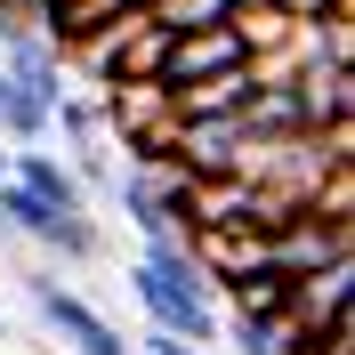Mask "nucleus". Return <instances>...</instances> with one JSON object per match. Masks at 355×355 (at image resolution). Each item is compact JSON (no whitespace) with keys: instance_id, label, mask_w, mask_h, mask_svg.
<instances>
[{"instance_id":"obj_1","label":"nucleus","mask_w":355,"mask_h":355,"mask_svg":"<svg viewBox=\"0 0 355 355\" xmlns=\"http://www.w3.org/2000/svg\"><path fill=\"white\" fill-rule=\"evenodd\" d=\"M130 299L146 315V331H162V339H186V347H210L218 339V291H210V275L194 266L186 243L137 250L130 259Z\"/></svg>"},{"instance_id":"obj_2","label":"nucleus","mask_w":355,"mask_h":355,"mask_svg":"<svg viewBox=\"0 0 355 355\" xmlns=\"http://www.w3.org/2000/svg\"><path fill=\"white\" fill-rule=\"evenodd\" d=\"M24 299H33V315H41V331L57 339L65 355H137L130 339H121V323L113 315H97L73 283H57L49 266H24Z\"/></svg>"},{"instance_id":"obj_3","label":"nucleus","mask_w":355,"mask_h":355,"mask_svg":"<svg viewBox=\"0 0 355 355\" xmlns=\"http://www.w3.org/2000/svg\"><path fill=\"white\" fill-rule=\"evenodd\" d=\"M250 162V137H243V113L234 121H178V146H170V170L178 178H243Z\"/></svg>"},{"instance_id":"obj_4","label":"nucleus","mask_w":355,"mask_h":355,"mask_svg":"<svg viewBox=\"0 0 355 355\" xmlns=\"http://www.w3.org/2000/svg\"><path fill=\"white\" fill-rule=\"evenodd\" d=\"M259 65L243 49L234 24H210V33H170V57H162V89H186V81H218V73H243Z\"/></svg>"},{"instance_id":"obj_5","label":"nucleus","mask_w":355,"mask_h":355,"mask_svg":"<svg viewBox=\"0 0 355 355\" xmlns=\"http://www.w3.org/2000/svg\"><path fill=\"white\" fill-rule=\"evenodd\" d=\"M331 259H355V234H347V226H323V218H291L283 234H266V266H275L283 283H307V275H323Z\"/></svg>"},{"instance_id":"obj_6","label":"nucleus","mask_w":355,"mask_h":355,"mask_svg":"<svg viewBox=\"0 0 355 355\" xmlns=\"http://www.w3.org/2000/svg\"><path fill=\"white\" fill-rule=\"evenodd\" d=\"M283 323H299V331H339V323H355V259H331L323 275H307V283H291V307Z\"/></svg>"},{"instance_id":"obj_7","label":"nucleus","mask_w":355,"mask_h":355,"mask_svg":"<svg viewBox=\"0 0 355 355\" xmlns=\"http://www.w3.org/2000/svg\"><path fill=\"white\" fill-rule=\"evenodd\" d=\"M0 73H8L33 105H49V113L73 97V57H57V41H41V33H17V41L0 49Z\"/></svg>"},{"instance_id":"obj_8","label":"nucleus","mask_w":355,"mask_h":355,"mask_svg":"<svg viewBox=\"0 0 355 355\" xmlns=\"http://www.w3.org/2000/svg\"><path fill=\"white\" fill-rule=\"evenodd\" d=\"M8 186H24V194L49 202V210H89L81 178L65 170V154H49V146H17V162H8Z\"/></svg>"},{"instance_id":"obj_9","label":"nucleus","mask_w":355,"mask_h":355,"mask_svg":"<svg viewBox=\"0 0 355 355\" xmlns=\"http://www.w3.org/2000/svg\"><path fill=\"white\" fill-rule=\"evenodd\" d=\"M250 89H259V65L218 73V81H186V89H170V113L178 121H234L250 105Z\"/></svg>"},{"instance_id":"obj_10","label":"nucleus","mask_w":355,"mask_h":355,"mask_svg":"<svg viewBox=\"0 0 355 355\" xmlns=\"http://www.w3.org/2000/svg\"><path fill=\"white\" fill-rule=\"evenodd\" d=\"M146 24L154 33H210V24H234V0H154Z\"/></svg>"},{"instance_id":"obj_11","label":"nucleus","mask_w":355,"mask_h":355,"mask_svg":"<svg viewBox=\"0 0 355 355\" xmlns=\"http://www.w3.org/2000/svg\"><path fill=\"white\" fill-rule=\"evenodd\" d=\"M218 339L234 355H283V323H250V315H218Z\"/></svg>"},{"instance_id":"obj_12","label":"nucleus","mask_w":355,"mask_h":355,"mask_svg":"<svg viewBox=\"0 0 355 355\" xmlns=\"http://www.w3.org/2000/svg\"><path fill=\"white\" fill-rule=\"evenodd\" d=\"M275 17H283L291 33H307V24H323V17H355V0H283Z\"/></svg>"},{"instance_id":"obj_13","label":"nucleus","mask_w":355,"mask_h":355,"mask_svg":"<svg viewBox=\"0 0 355 355\" xmlns=\"http://www.w3.org/2000/svg\"><path fill=\"white\" fill-rule=\"evenodd\" d=\"M137 355H210V347H186V339H162V331H146V339H130Z\"/></svg>"},{"instance_id":"obj_14","label":"nucleus","mask_w":355,"mask_h":355,"mask_svg":"<svg viewBox=\"0 0 355 355\" xmlns=\"http://www.w3.org/2000/svg\"><path fill=\"white\" fill-rule=\"evenodd\" d=\"M8 97H17V81H8V73H0V105H8Z\"/></svg>"},{"instance_id":"obj_15","label":"nucleus","mask_w":355,"mask_h":355,"mask_svg":"<svg viewBox=\"0 0 355 355\" xmlns=\"http://www.w3.org/2000/svg\"><path fill=\"white\" fill-rule=\"evenodd\" d=\"M8 162H17V146H0V178H8Z\"/></svg>"},{"instance_id":"obj_16","label":"nucleus","mask_w":355,"mask_h":355,"mask_svg":"<svg viewBox=\"0 0 355 355\" xmlns=\"http://www.w3.org/2000/svg\"><path fill=\"white\" fill-rule=\"evenodd\" d=\"M0 243H17V234H8V218H0Z\"/></svg>"},{"instance_id":"obj_17","label":"nucleus","mask_w":355,"mask_h":355,"mask_svg":"<svg viewBox=\"0 0 355 355\" xmlns=\"http://www.w3.org/2000/svg\"><path fill=\"white\" fill-rule=\"evenodd\" d=\"M146 8H154V0H146Z\"/></svg>"}]
</instances>
